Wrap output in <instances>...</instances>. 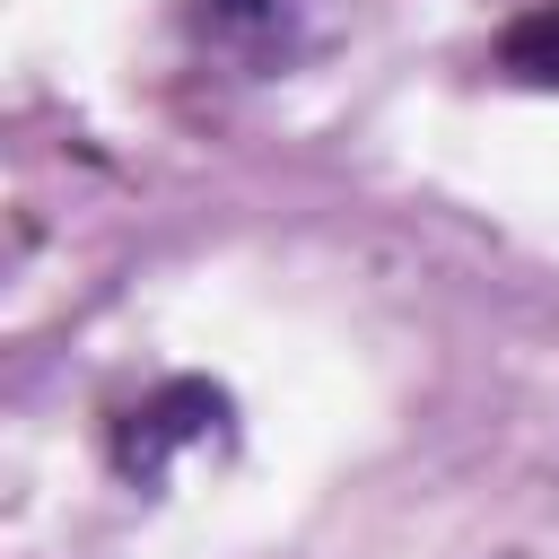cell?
<instances>
[{
  "instance_id": "cell-2",
  "label": "cell",
  "mask_w": 559,
  "mask_h": 559,
  "mask_svg": "<svg viewBox=\"0 0 559 559\" xmlns=\"http://www.w3.org/2000/svg\"><path fill=\"white\" fill-rule=\"evenodd\" d=\"M489 70H498V79H515V87H559V0L524 9V17L498 35Z\"/></svg>"
},
{
  "instance_id": "cell-1",
  "label": "cell",
  "mask_w": 559,
  "mask_h": 559,
  "mask_svg": "<svg viewBox=\"0 0 559 559\" xmlns=\"http://www.w3.org/2000/svg\"><path fill=\"white\" fill-rule=\"evenodd\" d=\"M218 419H227V393L183 376V384L148 393V402H140V411L114 428V463H122L131 480H157V472H166V454H175V445H201Z\"/></svg>"
}]
</instances>
